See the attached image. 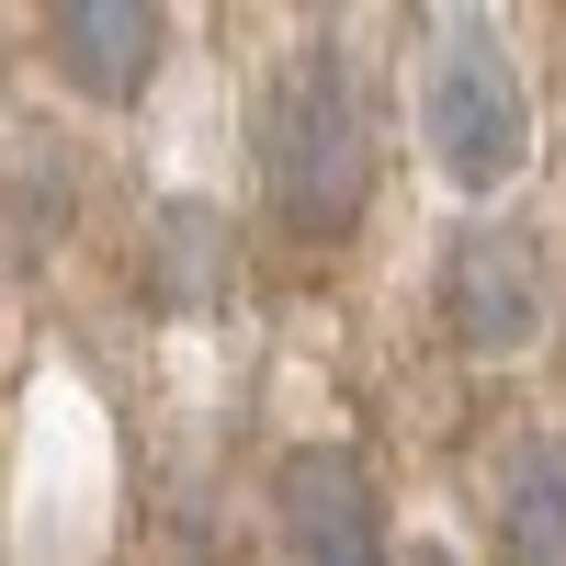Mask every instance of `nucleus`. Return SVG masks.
Listing matches in <instances>:
<instances>
[{"label":"nucleus","instance_id":"obj_2","mask_svg":"<svg viewBox=\"0 0 566 566\" xmlns=\"http://www.w3.org/2000/svg\"><path fill=\"white\" fill-rule=\"evenodd\" d=\"M419 136H431L453 193H499L533 159V91H522V69H510L488 12L431 23V45H419Z\"/></svg>","mask_w":566,"mask_h":566},{"label":"nucleus","instance_id":"obj_8","mask_svg":"<svg viewBox=\"0 0 566 566\" xmlns=\"http://www.w3.org/2000/svg\"><path fill=\"white\" fill-rule=\"evenodd\" d=\"M397 566H453V555H442V544H408V555H397Z\"/></svg>","mask_w":566,"mask_h":566},{"label":"nucleus","instance_id":"obj_7","mask_svg":"<svg viewBox=\"0 0 566 566\" xmlns=\"http://www.w3.org/2000/svg\"><path fill=\"white\" fill-rule=\"evenodd\" d=\"M148 283H159V306H216V295H227V227H216L205 205H170Z\"/></svg>","mask_w":566,"mask_h":566},{"label":"nucleus","instance_id":"obj_3","mask_svg":"<svg viewBox=\"0 0 566 566\" xmlns=\"http://www.w3.org/2000/svg\"><path fill=\"white\" fill-rule=\"evenodd\" d=\"M442 328L464 352H533L544 340V250H533V227H464V239L442 250Z\"/></svg>","mask_w":566,"mask_h":566},{"label":"nucleus","instance_id":"obj_1","mask_svg":"<svg viewBox=\"0 0 566 566\" xmlns=\"http://www.w3.org/2000/svg\"><path fill=\"white\" fill-rule=\"evenodd\" d=\"M261 193L295 239H340L374 193V114L340 45H295L261 91Z\"/></svg>","mask_w":566,"mask_h":566},{"label":"nucleus","instance_id":"obj_4","mask_svg":"<svg viewBox=\"0 0 566 566\" xmlns=\"http://www.w3.org/2000/svg\"><path fill=\"white\" fill-rule=\"evenodd\" d=\"M272 522H283V566H386V510H374V476L340 442L283 453Z\"/></svg>","mask_w":566,"mask_h":566},{"label":"nucleus","instance_id":"obj_6","mask_svg":"<svg viewBox=\"0 0 566 566\" xmlns=\"http://www.w3.org/2000/svg\"><path fill=\"white\" fill-rule=\"evenodd\" d=\"M499 555L510 566H566V453L522 442L499 476Z\"/></svg>","mask_w":566,"mask_h":566},{"label":"nucleus","instance_id":"obj_5","mask_svg":"<svg viewBox=\"0 0 566 566\" xmlns=\"http://www.w3.org/2000/svg\"><path fill=\"white\" fill-rule=\"evenodd\" d=\"M57 69L91 103H136L159 80V0H57Z\"/></svg>","mask_w":566,"mask_h":566}]
</instances>
